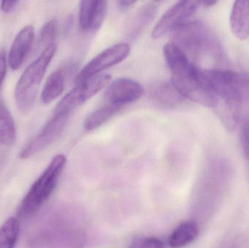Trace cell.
<instances>
[{"instance_id": "ac0fdd59", "label": "cell", "mask_w": 249, "mask_h": 248, "mask_svg": "<svg viewBox=\"0 0 249 248\" xmlns=\"http://www.w3.org/2000/svg\"><path fill=\"white\" fill-rule=\"evenodd\" d=\"M66 73L64 69H58L47 79L41 95L44 104H49L62 94L65 85Z\"/></svg>"}, {"instance_id": "9c48e42d", "label": "cell", "mask_w": 249, "mask_h": 248, "mask_svg": "<svg viewBox=\"0 0 249 248\" xmlns=\"http://www.w3.org/2000/svg\"><path fill=\"white\" fill-rule=\"evenodd\" d=\"M144 93L137 82L127 78L117 79L108 85L105 100L108 104L122 106L139 100Z\"/></svg>"}, {"instance_id": "83f0119b", "label": "cell", "mask_w": 249, "mask_h": 248, "mask_svg": "<svg viewBox=\"0 0 249 248\" xmlns=\"http://www.w3.org/2000/svg\"><path fill=\"white\" fill-rule=\"evenodd\" d=\"M200 5H203L205 6V7H210V6H213L214 5V4H216V3H217V1H200Z\"/></svg>"}, {"instance_id": "8992f818", "label": "cell", "mask_w": 249, "mask_h": 248, "mask_svg": "<svg viewBox=\"0 0 249 248\" xmlns=\"http://www.w3.org/2000/svg\"><path fill=\"white\" fill-rule=\"evenodd\" d=\"M130 52V45L126 42L116 44L102 51L77 74L75 78L76 84L99 75L105 69L122 62L128 56Z\"/></svg>"}, {"instance_id": "4fadbf2b", "label": "cell", "mask_w": 249, "mask_h": 248, "mask_svg": "<svg viewBox=\"0 0 249 248\" xmlns=\"http://www.w3.org/2000/svg\"><path fill=\"white\" fill-rule=\"evenodd\" d=\"M242 103L230 99H216L213 109L227 130L234 132L241 119Z\"/></svg>"}, {"instance_id": "603a6c76", "label": "cell", "mask_w": 249, "mask_h": 248, "mask_svg": "<svg viewBox=\"0 0 249 248\" xmlns=\"http://www.w3.org/2000/svg\"><path fill=\"white\" fill-rule=\"evenodd\" d=\"M162 240L154 237H139L134 239L130 248H164Z\"/></svg>"}, {"instance_id": "cb8c5ba5", "label": "cell", "mask_w": 249, "mask_h": 248, "mask_svg": "<svg viewBox=\"0 0 249 248\" xmlns=\"http://www.w3.org/2000/svg\"><path fill=\"white\" fill-rule=\"evenodd\" d=\"M241 144L244 155L249 163V117L243 122L241 128Z\"/></svg>"}, {"instance_id": "d6986e66", "label": "cell", "mask_w": 249, "mask_h": 248, "mask_svg": "<svg viewBox=\"0 0 249 248\" xmlns=\"http://www.w3.org/2000/svg\"><path fill=\"white\" fill-rule=\"evenodd\" d=\"M16 140V128L11 114L0 99V143L3 145H13Z\"/></svg>"}, {"instance_id": "4316f807", "label": "cell", "mask_w": 249, "mask_h": 248, "mask_svg": "<svg viewBox=\"0 0 249 248\" xmlns=\"http://www.w3.org/2000/svg\"><path fill=\"white\" fill-rule=\"evenodd\" d=\"M136 3V1H118L117 4H118V8L122 11H125L127 9L130 8L133 4Z\"/></svg>"}, {"instance_id": "52a82bcc", "label": "cell", "mask_w": 249, "mask_h": 248, "mask_svg": "<svg viewBox=\"0 0 249 248\" xmlns=\"http://www.w3.org/2000/svg\"><path fill=\"white\" fill-rule=\"evenodd\" d=\"M70 115H53L41 132L20 151L19 157L26 160L45 150L59 138L67 126Z\"/></svg>"}, {"instance_id": "e0dca14e", "label": "cell", "mask_w": 249, "mask_h": 248, "mask_svg": "<svg viewBox=\"0 0 249 248\" xmlns=\"http://www.w3.org/2000/svg\"><path fill=\"white\" fill-rule=\"evenodd\" d=\"M198 232V225L196 221L190 220L181 223L170 236V247L181 248L188 246L197 238Z\"/></svg>"}, {"instance_id": "44dd1931", "label": "cell", "mask_w": 249, "mask_h": 248, "mask_svg": "<svg viewBox=\"0 0 249 248\" xmlns=\"http://www.w3.org/2000/svg\"><path fill=\"white\" fill-rule=\"evenodd\" d=\"M20 232L18 221L8 218L0 227V248H14Z\"/></svg>"}, {"instance_id": "ffe728a7", "label": "cell", "mask_w": 249, "mask_h": 248, "mask_svg": "<svg viewBox=\"0 0 249 248\" xmlns=\"http://www.w3.org/2000/svg\"><path fill=\"white\" fill-rule=\"evenodd\" d=\"M123 108L124 107L122 106L106 103L102 107L98 109L97 110L92 112L86 118L84 123L85 129L86 131H90L99 128L105 122L109 120L111 118L113 117Z\"/></svg>"}, {"instance_id": "8fae6325", "label": "cell", "mask_w": 249, "mask_h": 248, "mask_svg": "<svg viewBox=\"0 0 249 248\" xmlns=\"http://www.w3.org/2000/svg\"><path fill=\"white\" fill-rule=\"evenodd\" d=\"M35 40V29L28 25L17 33L8 55V64L13 71L20 68L25 58L32 49Z\"/></svg>"}, {"instance_id": "30bf717a", "label": "cell", "mask_w": 249, "mask_h": 248, "mask_svg": "<svg viewBox=\"0 0 249 248\" xmlns=\"http://www.w3.org/2000/svg\"><path fill=\"white\" fill-rule=\"evenodd\" d=\"M107 11V1H82L80 2L79 23L81 30L95 32L102 26Z\"/></svg>"}, {"instance_id": "d4e9b609", "label": "cell", "mask_w": 249, "mask_h": 248, "mask_svg": "<svg viewBox=\"0 0 249 248\" xmlns=\"http://www.w3.org/2000/svg\"><path fill=\"white\" fill-rule=\"evenodd\" d=\"M7 72V58L4 50H0V87L4 81Z\"/></svg>"}, {"instance_id": "ba28073f", "label": "cell", "mask_w": 249, "mask_h": 248, "mask_svg": "<svg viewBox=\"0 0 249 248\" xmlns=\"http://www.w3.org/2000/svg\"><path fill=\"white\" fill-rule=\"evenodd\" d=\"M200 5V1H180L170 7L152 31L154 39H160L190 20Z\"/></svg>"}, {"instance_id": "7c38bea8", "label": "cell", "mask_w": 249, "mask_h": 248, "mask_svg": "<svg viewBox=\"0 0 249 248\" xmlns=\"http://www.w3.org/2000/svg\"><path fill=\"white\" fill-rule=\"evenodd\" d=\"M165 61L172 72V77H184L193 72L194 64L190 63L187 54L173 42L163 47Z\"/></svg>"}, {"instance_id": "6da1fadb", "label": "cell", "mask_w": 249, "mask_h": 248, "mask_svg": "<svg viewBox=\"0 0 249 248\" xmlns=\"http://www.w3.org/2000/svg\"><path fill=\"white\" fill-rule=\"evenodd\" d=\"M195 74L200 85L215 100L231 99L249 103V74L227 70L204 69L196 66Z\"/></svg>"}, {"instance_id": "7a4b0ae2", "label": "cell", "mask_w": 249, "mask_h": 248, "mask_svg": "<svg viewBox=\"0 0 249 248\" xmlns=\"http://www.w3.org/2000/svg\"><path fill=\"white\" fill-rule=\"evenodd\" d=\"M55 52V44L45 48L39 56L26 67L19 78L15 88V99L18 108L23 113L29 112L33 107L41 82Z\"/></svg>"}, {"instance_id": "2e32d148", "label": "cell", "mask_w": 249, "mask_h": 248, "mask_svg": "<svg viewBox=\"0 0 249 248\" xmlns=\"http://www.w3.org/2000/svg\"><path fill=\"white\" fill-rule=\"evenodd\" d=\"M150 96L155 103L163 107H174L182 103L184 100V97L174 86L168 83H160L152 87Z\"/></svg>"}, {"instance_id": "277c9868", "label": "cell", "mask_w": 249, "mask_h": 248, "mask_svg": "<svg viewBox=\"0 0 249 248\" xmlns=\"http://www.w3.org/2000/svg\"><path fill=\"white\" fill-rule=\"evenodd\" d=\"M173 43L184 52L199 57L216 50V42L210 31L201 22L189 20L172 32Z\"/></svg>"}, {"instance_id": "3957f363", "label": "cell", "mask_w": 249, "mask_h": 248, "mask_svg": "<svg viewBox=\"0 0 249 248\" xmlns=\"http://www.w3.org/2000/svg\"><path fill=\"white\" fill-rule=\"evenodd\" d=\"M67 158L63 154L55 156L46 170L35 182L20 207V214L28 215L37 211L53 192L65 167Z\"/></svg>"}, {"instance_id": "9a60e30c", "label": "cell", "mask_w": 249, "mask_h": 248, "mask_svg": "<svg viewBox=\"0 0 249 248\" xmlns=\"http://www.w3.org/2000/svg\"><path fill=\"white\" fill-rule=\"evenodd\" d=\"M158 3L157 1L146 3L130 19L126 28V34L130 39H136L152 21L156 16Z\"/></svg>"}, {"instance_id": "7402d4cb", "label": "cell", "mask_w": 249, "mask_h": 248, "mask_svg": "<svg viewBox=\"0 0 249 248\" xmlns=\"http://www.w3.org/2000/svg\"><path fill=\"white\" fill-rule=\"evenodd\" d=\"M58 23L56 19H52L47 22L42 28L39 33V47H43L45 49L49 45L55 44L58 36Z\"/></svg>"}, {"instance_id": "5bb4252c", "label": "cell", "mask_w": 249, "mask_h": 248, "mask_svg": "<svg viewBox=\"0 0 249 248\" xmlns=\"http://www.w3.org/2000/svg\"><path fill=\"white\" fill-rule=\"evenodd\" d=\"M231 31L240 40L249 37V1L238 0L234 1L230 17Z\"/></svg>"}, {"instance_id": "484cf974", "label": "cell", "mask_w": 249, "mask_h": 248, "mask_svg": "<svg viewBox=\"0 0 249 248\" xmlns=\"http://www.w3.org/2000/svg\"><path fill=\"white\" fill-rule=\"evenodd\" d=\"M20 2V1H1L0 7H1V11H2L3 13L8 14V13H13V12L17 8Z\"/></svg>"}, {"instance_id": "5b68a950", "label": "cell", "mask_w": 249, "mask_h": 248, "mask_svg": "<svg viewBox=\"0 0 249 248\" xmlns=\"http://www.w3.org/2000/svg\"><path fill=\"white\" fill-rule=\"evenodd\" d=\"M111 76L101 74L71 89L57 105L54 115H70L71 112L110 84Z\"/></svg>"}]
</instances>
